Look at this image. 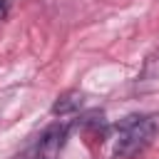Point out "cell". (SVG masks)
<instances>
[{"label":"cell","instance_id":"cell-1","mask_svg":"<svg viewBox=\"0 0 159 159\" xmlns=\"http://www.w3.org/2000/svg\"><path fill=\"white\" fill-rule=\"evenodd\" d=\"M157 129H159V119L154 114H129L119 119V124L114 127V157L132 159L142 154L152 144Z\"/></svg>","mask_w":159,"mask_h":159},{"label":"cell","instance_id":"cell-3","mask_svg":"<svg viewBox=\"0 0 159 159\" xmlns=\"http://www.w3.org/2000/svg\"><path fill=\"white\" fill-rule=\"evenodd\" d=\"M7 15V0H0V20Z\"/></svg>","mask_w":159,"mask_h":159},{"label":"cell","instance_id":"cell-2","mask_svg":"<svg viewBox=\"0 0 159 159\" xmlns=\"http://www.w3.org/2000/svg\"><path fill=\"white\" fill-rule=\"evenodd\" d=\"M82 102H84V94H82L80 89H67V92H62V94L55 99L52 114H57V117L72 114V112H77V109L82 107Z\"/></svg>","mask_w":159,"mask_h":159}]
</instances>
